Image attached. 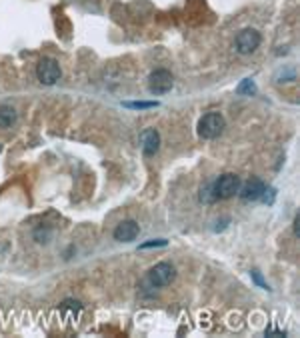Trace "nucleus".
Segmentation results:
<instances>
[{"mask_svg": "<svg viewBox=\"0 0 300 338\" xmlns=\"http://www.w3.org/2000/svg\"><path fill=\"white\" fill-rule=\"evenodd\" d=\"M250 276L254 278V282H256L260 288H268V284L262 280V276H260V272H258V270H252V272H250Z\"/></svg>", "mask_w": 300, "mask_h": 338, "instance_id": "ddd939ff", "label": "nucleus"}, {"mask_svg": "<svg viewBox=\"0 0 300 338\" xmlns=\"http://www.w3.org/2000/svg\"><path fill=\"white\" fill-rule=\"evenodd\" d=\"M264 190H266V186H264V182H262L260 178H250L244 186H240V188H238L240 198H242L244 202L260 200V198H262V194H264Z\"/></svg>", "mask_w": 300, "mask_h": 338, "instance_id": "0eeeda50", "label": "nucleus"}, {"mask_svg": "<svg viewBox=\"0 0 300 338\" xmlns=\"http://www.w3.org/2000/svg\"><path fill=\"white\" fill-rule=\"evenodd\" d=\"M126 108H134V110H144V108H154L158 106V102H124Z\"/></svg>", "mask_w": 300, "mask_h": 338, "instance_id": "9b49d317", "label": "nucleus"}, {"mask_svg": "<svg viewBox=\"0 0 300 338\" xmlns=\"http://www.w3.org/2000/svg\"><path fill=\"white\" fill-rule=\"evenodd\" d=\"M238 92H240V94H244V92L252 94V92H256V86H254V82H252L250 78H246V80H242V84L238 86Z\"/></svg>", "mask_w": 300, "mask_h": 338, "instance_id": "f8f14e48", "label": "nucleus"}, {"mask_svg": "<svg viewBox=\"0 0 300 338\" xmlns=\"http://www.w3.org/2000/svg\"><path fill=\"white\" fill-rule=\"evenodd\" d=\"M226 128V120L220 112H208L198 120V136L204 140L218 138Z\"/></svg>", "mask_w": 300, "mask_h": 338, "instance_id": "f257e3e1", "label": "nucleus"}, {"mask_svg": "<svg viewBox=\"0 0 300 338\" xmlns=\"http://www.w3.org/2000/svg\"><path fill=\"white\" fill-rule=\"evenodd\" d=\"M260 32H256L254 28H244L236 34V40H234V48L238 54H252L258 46H260Z\"/></svg>", "mask_w": 300, "mask_h": 338, "instance_id": "20e7f679", "label": "nucleus"}, {"mask_svg": "<svg viewBox=\"0 0 300 338\" xmlns=\"http://www.w3.org/2000/svg\"><path fill=\"white\" fill-rule=\"evenodd\" d=\"M174 86V78L168 70L158 68L148 76V90L152 94H166L168 90H172Z\"/></svg>", "mask_w": 300, "mask_h": 338, "instance_id": "423d86ee", "label": "nucleus"}, {"mask_svg": "<svg viewBox=\"0 0 300 338\" xmlns=\"http://www.w3.org/2000/svg\"><path fill=\"white\" fill-rule=\"evenodd\" d=\"M160 148V134L154 130V128H148L142 132V150L146 156H154Z\"/></svg>", "mask_w": 300, "mask_h": 338, "instance_id": "1a4fd4ad", "label": "nucleus"}, {"mask_svg": "<svg viewBox=\"0 0 300 338\" xmlns=\"http://www.w3.org/2000/svg\"><path fill=\"white\" fill-rule=\"evenodd\" d=\"M148 282L152 286H156V288H162V286H168L170 282H174L176 278V268L172 266V264H168V262H158V264H154L152 268L148 270Z\"/></svg>", "mask_w": 300, "mask_h": 338, "instance_id": "f03ea898", "label": "nucleus"}, {"mask_svg": "<svg viewBox=\"0 0 300 338\" xmlns=\"http://www.w3.org/2000/svg\"><path fill=\"white\" fill-rule=\"evenodd\" d=\"M152 246H166V240H150V242H144V244H140V248L144 250V248H152Z\"/></svg>", "mask_w": 300, "mask_h": 338, "instance_id": "4468645a", "label": "nucleus"}, {"mask_svg": "<svg viewBox=\"0 0 300 338\" xmlns=\"http://www.w3.org/2000/svg\"><path fill=\"white\" fill-rule=\"evenodd\" d=\"M36 76H38V80L42 82V84H56L58 80H60V76H62V70H60V64L54 60V58H42L40 62H38V66H36Z\"/></svg>", "mask_w": 300, "mask_h": 338, "instance_id": "39448f33", "label": "nucleus"}, {"mask_svg": "<svg viewBox=\"0 0 300 338\" xmlns=\"http://www.w3.org/2000/svg\"><path fill=\"white\" fill-rule=\"evenodd\" d=\"M16 120V112L10 106H0V126H10Z\"/></svg>", "mask_w": 300, "mask_h": 338, "instance_id": "9d476101", "label": "nucleus"}, {"mask_svg": "<svg viewBox=\"0 0 300 338\" xmlns=\"http://www.w3.org/2000/svg\"><path fill=\"white\" fill-rule=\"evenodd\" d=\"M140 232V226L134 220H122L120 224L114 228V240L118 242H132Z\"/></svg>", "mask_w": 300, "mask_h": 338, "instance_id": "6e6552de", "label": "nucleus"}, {"mask_svg": "<svg viewBox=\"0 0 300 338\" xmlns=\"http://www.w3.org/2000/svg\"><path fill=\"white\" fill-rule=\"evenodd\" d=\"M242 186V182H240V178L236 176V174H222L216 182H214V186H212V190H214V196L216 198H232L236 192H238V188Z\"/></svg>", "mask_w": 300, "mask_h": 338, "instance_id": "7ed1b4c3", "label": "nucleus"}, {"mask_svg": "<svg viewBox=\"0 0 300 338\" xmlns=\"http://www.w3.org/2000/svg\"><path fill=\"white\" fill-rule=\"evenodd\" d=\"M294 234H296V236H300V214L296 216V218H294Z\"/></svg>", "mask_w": 300, "mask_h": 338, "instance_id": "2eb2a0df", "label": "nucleus"}]
</instances>
